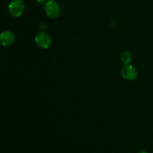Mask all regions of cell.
I'll list each match as a JSON object with an SVG mask.
<instances>
[{
	"label": "cell",
	"mask_w": 153,
	"mask_h": 153,
	"mask_svg": "<svg viewBox=\"0 0 153 153\" xmlns=\"http://www.w3.org/2000/svg\"><path fill=\"white\" fill-rule=\"evenodd\" d=\"M44 10L46 16L51 19H55L61 13V7L55 0H49L44 4Z\"/></svg>",
	"instance_id": "6da1fadb"
},
{
	"label": "cell",
	"mask_w": 153,
	"mask_h": 153,
	"mask_svg": "<svg viewBox=\"0 0 153 153\" xmlns=\"http://www.w3.org/2000/svg\"><path fill=\"white\" fill-rule=\"evenodd\" d=\"M25 10V3L22 0H11L8 4V12L13 17H19Z\"/></svg>",
	"instance_id": "7a4b0ae2"
},
{
	"label": "cell",
	"mask_w": 153,
	"mask_h": 153,
	"mask_svg": "<svg viewBox=\"0 0 153 153\" xmlns=\"http://www.w3.org/2000/svg\"><path fill=\"white\" fill-rule=\"evenodd\" d=\"M34 41L37 46L43 49H48L52 44V38L50 35L46 31H40L35 36Z\"/></svg>",
	"instance_id": "3957f363"
},
{
	"label": "cell",
	"mask_w": 153,
	"mask_h": 153,
	"mask_svg": "<svg viewBox=\"0 0 153 153\" xmlns=\"http://www.w3.org/2000/svg\"><path fill=\"white\" fill-rule=\"evenodd\" d=\"M122 77L127 81L132 82L137 78V71L135 67L131 64H124L120 70Z\"/></svg>",
	"instance_id": "277c9868"
},
{
	"label": "cell",
	"mask_w": 153,
	"mask_h": 153,
	"mask_svg": "<svg viewBox=\"0 0 153 153\" xmlns=\"http://www.w3.org/2000/svg\"><path fill=\"white\" fill-rule=\"evenodd\" d=\"M15 41V36L11 31H4L0 33V44L2 46H9Z\"/></svg>",
	"instance_id": "5b68a950"
},
{
	"label": "cell",
	"mask_w": 153,
	"mask_h": 153,
	"mask_svg": "<svg viewBox=\"0 0 153 153\" xmlns=\"http://www.w3.org/2000/svg\"><path fill=\"white\" fill-rule=\"evenodd\" d=\"M132 60V55L128 51H124L120 55V61L123 64H128Z\"/></svg>",
	"instance_id": "8992f818"
},
{
	"label": "cell",
	"mask_w": 153,
	"mask_h": 153,
	"mask_svg": "<svg viewBox=\"0 0 153 153\" xmlns=\"http://www.w3.org/2000/svg\"><path fill=\"white\" fill-rule=\"evenodd\" d=\"M39 28H40V31H45V30H46V25L44 23H42V24H40V26H39Z\"/></svg>",
	"instance_id": "52a82bcc"
},
{
	"label": "cell",
	"mask_w": 153,
	"mask_h": 153,
	"mask_svg": "<svg viewBox=\"0 0 153 153\" xmlns=\"http://www.w3.org/2000/svg\"><path fill=\"white\" fill-rule=\"evenodd\" d=\"M37 2L39 4H46V0H37Z\"/></svg>",
	"instance_id": "ba28073f"
},
{
	"label": "cell",
	"mask_w": 153,
	"mask_h": 153,
	"mask_svg": "<svg viewBox=\"0 0 153 153\" xmlns=\"http://www.w3.org/2000/svg\"><path fill=\"white\" fill-rule=\"evenodd\" d=\"M137 153H148V152H147V151L144 150V149H141V150L138 151V152H137Z\"/></svg>",
	"instance_id": "9c48e42d"
},
{
	"label": "cell",
	"mask_w": 153,
	"mask_h": 153,
	"mask_svg": "<svg viewBox=\"0 0 153 153\" xmlns=\"http://www.w3.org/2000/svg\"><path fill=\"white\" fill-rule=\"evenodd\" d=\"M152 153H153V152H152Z\"/></svg>",
	"instance_id": "30bf717a"
}]
</instances>
